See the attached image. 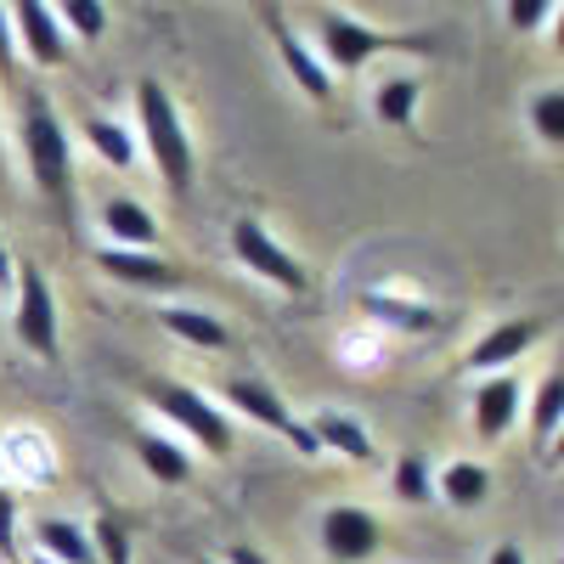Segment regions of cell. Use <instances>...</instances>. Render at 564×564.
<instances>
[{
  "label": "cell",
  "mask_w": 564,
  "mask_h": 564,
  "mask_svg": "<svg viewBox=\"0 0 564 564\" xmlns=\"http://www.w3.org/2000/svg\"><path fill=\"white\" fill-rule=\"evenodd\" d=\"M135 124H141L135 148H148V159L159 164V175H164L170 193H186V186H193V175H198L193 135H186L181 108H175V97H170L159 79H135Z\"/></svg>",
  "instance_id": "cell-1"
},
{
  "label": "cell",
  "mask_w": 564,
  "mask_h": 564,
  "mask_svg": "<svg viewBox=\"0 0 564 564\" xmlns=\"http://www.w3.org/2000/svg\"><path fill=\"white\" fill-rule=\"evenodd\" d=\"M423 34H384V29H372V23H356L350 12H322L316 18V57L327 74H356L367 68L372 57H384V52H423Z\"/></svg>",
  "instance_id": "cell-2"
},
{
  "label": "cell",
  "mask_w": 564,
  "mask_h": 564,
  "mask_svg": "<svg viewBox=\"0 0 564 564\" xmlns=\"http://www.w3.org/2000/svg\"><path fill=\"white\" fill-rule=\"evenodd\" d=\"M23 159H29V175H34L40 193L63 204L68 186H74V148H68V130L45 97L23 102Z\"/></svg>",
  "instance_id": "cell-3"
},
{
  "label": "cell",
  "mask_w": 564,
  "mask_h": 564,
  "mask_svg": "<svg viewBox=\"0 0 564 564\" xmlns=\"http://www.w3.org/2000/svg\"><path fill=\"white\" fill-rule=\"evenodd\" d=\"M18 305H12V334L29 356L40 361H57L63 350V322H57V294H52V276H45L34 260H18Z\"/></svg>",
  "instance_id": "cell-4"
},
{
  "label": "cell",
  "mask_w": 564,
  "mask_h": 564,
  "mask_svg": "<svg viewBox=\"0 0 564 564\" xmlns=\"http://www.w3.org/2000/svg\"><path fill=\"white\" fill-rule=\"evenodd\" d=\"M153 406L175 423L181 435H193L209 457H226L231 452V417L193 384H153Z\"/></svg>",
  "instance_id": "cell-5"
},
{
  "label": "cell",
  "mask_w": 564,
  "mask_h": 564,
  "mask_svg": "<svg viewBox=\"0 0 564 564\" xmlns=\"http://www.w3.org/2000/svg\"><path fill=\"white\" fill-rule=\"evenodd\" d=\"M231 254H238L254 276H265L271 289L294 294V300L311 289V282H305V265H300L289 249H282V243L271 238V231L254 220V215H238V220H231Z\"/></svg>",
  "instance_id": "cell-6"
},
{
  "label": "cell",
  "mask_w": 564,
  "mask_h": 564,
  "mask_svg": "<svg viewBox=\"0 0 564 564\" xmlns=\"http://www.w3.org/2000/svg\"><path fill=\"white\" fill-rule=\"evenodd\" d=\"M316 542L334 564H372L379 547H384V525L372 520L361 502H327L322 525H316Z\"/></svg>",
  "instance_id": "cell-7"
},
{
  "label": "cell",
  "mask_w": 564,
  "mask_h": 564,
  "mask_svg": "<svg viewBox=\"0 0 564 564\" xmlns=\"http://www.w3.org/2000/svg\"><path fill=\"white\" fill-rule=\"evenodd\" d=\"M226 406L238 412V417H254L260 430L282 435L289 446L316 452V446H311V430H305V417H294V412H289V401H282L271 384H260V379H226Z\"/></svg>",
  "instance_id": "cell-8"
},
{
  "label": "cell",
  "mask_w": 564,
  "mask_h": 564,
  "mask_svg": "<svg viewBox=\"0 0 564 564\" xmlns=\"http://www.w3.org/2000/svg\"><path fill=\"white\" fill-rule=\"evenodd\" d=\"M260 23L271 29V40H276V57H282V68H289V79H294V85L305 90L311 102H334L339 79H334V74L322 68L316 45H305L294 23H282V12H276V7H260Z\"/></svg>",
  "instance_id": "cell-9"
},
{
  "label": "cell",
  "mask_w": 564,
  "mask_h": 564,
  "mask_svg": "<svg viewBox=\"0 0 564 564\" xmlns=\"http://www.w3.org/2000/svg\"><path fill=\"white\" fill-rule=\"evenodd\" d=\"M525 423V379L520 372H491L475 390V435L480 441H508Z\"/></svg>",
  "instance_id": "cell-10"
},
{
  "label": "cell",
  "mask_w": 564,
  "mask_h": 564,
  "mask_svg": "<svg viewBox=\"0 0 564 564\" xmlns=\"http://www.w3.org/2000/svg\"><path fill=\"white\" fill-rule=\"evenodd\" d=\"M12 12V34H18V52L34 63V68H63L68 63V34L57 23L52 7H40V0H18Z\"/></svg>",
  "instance_id": "cell-11"
},
{
  "label": "cell",
  "mask_w": 564,
  "mask_h": 564,
  "mask_svg": "<svg viewBox=\"0 0 564 564\" xmlns=\"http://www.w3.org/2000/svg\"><path fill=\"white\" fill-rule=\"evenodd\" d=\"M305 430H311V446L316 452H334L345 463H379V441L367 435V423L345 406H316L305 417Z\"/></svg>",
  "instance_id": "cell-12"
},
{
  "label": "cell",
  "mask_w": 564,
  "mask_h": 564,
  "mask_svg": "<svg viewBox=\"0 0 564 564\" xmlns=\"http://www.w3.org/2000/svg\"><path fill=\"white\" fill-rule=\"evenodd\" d=\"M536 339H542V322H531V316H508V322L486 327L480 345L468 350V372H513V367H520V356H525Z\"/></svg>",
  "instance_id": "cell-13"
},
{
  "label": "cell",
  "mask_w": 564,
  "mask_h": 564,
  "mask_svg": "<svg viewBox=\"0 0 564 564\" xmlns=\"http://www.w3.org/2000/svg\"><path fill=\"white\" fill-rule=\"evenodd\" d=\"M97 265L119 282V289H135V294H170L181 271L159 254H141V249H97Z\"/></svg>",
  "instance_id": "cell-14"
},
{
  "label": "cell",
  "mask_w": 564,
  "mask_h": 564,
  "mask_svg": "<svg viewBox=\"0 0 564 564\" xmlns=\"http://www.w3.org/2000/svg\"><path fill=\"white\" fill-rule=\"evenodd\" d=\"M102 231H108V249H141V254H153L159 243V215L148 204H135L130 193H113L102 204Z\"/></svg>",
  "instance_id": "cell-15"
},
{
  "label": "cell",
  "mask_w": 564,
  "mask_h": 564,
  "mask_svg": "<svg viewBox=\"0 0 564 564\" xmlns=\"http://www.w3.org/2000/svg\"><path fill=\"white\" fill-rule=\"evenodd\" d=\"M159 327L181 345H198V350H226L231 345V327L209 311H193V305H164L159 311Z\"/></svg>",
  "instance_id": "cell-16"
},
{
  "label": "cell",
  "mask_w": 564,
  "mask_h": 564,
  "mask_svg": "<svg viewBox=\"0 0 564 564\" xmlns=\"http://www.w3.org/2000/svg\"><path fill=\"white\" fill-rule=\"evenodd\" d=\"M34 553H45L52 564H102L90 547V531L74 520H40L34 525Z\"/></svg>",
  "instance_id": "cell-17"
},
{
  "label": "cell",
  "mask_w": 564,
  "mask_h": 564,
  "mask_svg": "<svg viewBox=\"0 0 564 564\" xmlns=\"http://www.w3.org/2000/svg\"><path fill=\"white\" fill-rule=\"evenodd\" d=\"M486 497H491V468L475 457L446 463V475L435 480V502H446V508H480Z\"/></svg>",
  "instance_id": "cell-18"
},
{
  "label": "cell",
  "mask_w": 564,
  "mask_h": 564,
  "mask_svg": "<svg viewBox=\"0 0 564 564\" xmlns=\"http://www.w3.org/2000/svg\"><path fill=\"white\" fill-rule=\"evenodd\" d=\"M135 457H141V468H148L159 486H186L193 480V457H186L175 441H164V435H135Z\"/></svg>",
  "instance_id": "cell-19"
},
{
  "label": "cell",
  "mask_w": 564,
  "mask_h": 564,
  "mask_svg": "<svg viewBox=\"0 0 564 564\" xmlns=\"http://www.w3.org/2000/svg\"><path fill=\"white\" fill-rule=\"evenodd\" d=\"M525 423H531V441L547 452L553 435L564 430V372H547V379L536 384V401L525 406Z\"/></svg>",
  "instance_id": "cell-20"
},
{
  "label": "cell",
  "mask_w": 564,
  "mask_h": 564,
  "mask_svg": "<svg viewBox=\"0 0 564 564\" xmlns=\"http://www.w3.org/2000/svg\"><path fill=\"white\" fill-rule=\"evenodd\" d=\"M85 141H90V153H97L102 164L113 170H135V135L119 124V119H85Z\"/></svg>",
  "instance_id": "cell-21"
},
{
  "label": "cell",
  "mask_w": 564,
  "mask_h": 564,
  "mask_svg": "<svg viewBox=\"0 0 564 564\" xmlns=\"http://www.w3.org/2000/svg\"><path fill=\"white\" fill-rule=\"evenodd\" d=\"M417 97H423V79L417 74H395V79H384L379 90H372V113H379L384 124H412L417 119Z\"/></svg>",
  "instance_id": "cell-22"
},
{
  "label": "cell",
  "mask_w": 564,
  "mask_h": 564,
  "mask_svg": "<svg viewBox=\"0 0 564 564\" xmlns=\"http://www.w3.org/2000/svg\"><path fill=\"white\" fill-rule=\"evenodd\" d=\"M390 468H395V497L406 508H430L435 502V463L423 452H401Z\"/></svg>",
  "instance_id": "cell-23"
},
{
  "label": "cell",
  "mask_w": 564,
  "mask_h": 564,
  "mask_svg": "<svg viewBox=\"0 0 564 564\" xmlns=\"http://www.w3.org/2000/svg\"><path fill=\"white\" fill-rule=\"evenodd\" d=\"M531 130L547 148H564V85H542L531 97Z\"/></svg>",
  "instance_id": "cell-24"
},
{
  "label": "cell",
  "mask_w": 564,
  "mask_h": 564,
  "mask_svg": "<svg viewBox=\"0 0 564 564\" xmlns=\"http://www.w3.org/2000/svg\"><path fill=\"white\" fill-rule=\"evenodd\" d=\"M63 34H79V40H102L108 34V7L102 0H63V7H52Z\"/></svg>",
  "instance_id": "cell-25"
},
{
  "label": "cell",
  "mask_w": 564,
  "mask_h": 564,
  "mask_svg": "<svg viewBox=\"0 0 564 564\" xmlns=\"http://www.w3.org/2000/svg\"><path fill=\"white\" fill-rule=\"evenodd\" d=\"M367 316L395 322V327H406V334H417V327H430V322H435L423 305H395V300H384V294H367Z\"/></svg>",
  "instance_id": "cell-26"
},
{
  "label": "cell",
  "mask_w": 564,
  "mask_h": 564,
  "mask_svg": "<svg viewBox=\"0 0 564 564\" xmlns=\"http://www.w3.org/2000/svg\"><path fill=\"white\" fill-rule=\"evenodd\" d=\"M90 547H97L102 564H130V542H124V531L113 520H102L97 531H90Z\"/></svg>",
  "instance_id": "cell-27"
},
{
  "label": "cell",
  "mask_w": 564,
  "mask_h": 564,
  "mask_svg": "<svg viewBox=\"0 0 564 564\" xmlns=\"http://www.w3.org/2000/svg\"><path fill=\"white\" fill-rule=\"evenodd\" d=\"M547 18H553V0H508V23L520 34H536Z\"/></svg>",
  "instance_id": "cell-28"
},
{
  "label": "cell",
  "mask_w": 564,
  "mask_h": 564,
  "mask_svg": "<svg viewBox=\"0 0 564 564\" xmlns=\"http://www.w3.org/2000/svg\"><path fill=\"white\" fill-rule=\"evenodd\" d=\"M18 74V34H12V12L0 7V79Z\"/></svg>",
  "instance_id": "cell-29"
},
{
  "label": "cell",
  "mask_w": 564,
  "mask_h": 564,
  "mask_svg": "<svg viewBox=\"0 0 564 564\" xmlns=\"http://www.w3.org/2000/svg\"><path fill=\"white\" fill-rule=\"evenodd\" d=\"M12 542H18V497L0 486V553H12Z\"/></svg>",
  "instance_id": "cell-30"
},
{
  "label": "cell",
  "mask_w": 564,
  "mask_h": 564,
  "mask_svg": "<svg viewBox=\"0 0 564 564\" xmlns=\"http://www.w3.org/2000/svg\"><path fill=\"white\" fill-rule=\"evenodd\" d=\"M486 564H525V547H520V542H497V547L486 553Z\"/></svg>",
  "instance_id": "cell-31"
},
{
  "label": "cell",
  "mask_w": 564,
  "mask_h": 564,
  "mask_svg": "<svg viewBox=\"0 0 564 564\" xmlns=\"http://www.w3.org/2000/svg\"><path fill=\"white\" fill-rule=\"evenodd\" d=\"M226 564H265V553L249 547V542H238V547H226Z\"/></svg>",
  "instance_id": "cell-32"
},
{
  "label": "cell",
  "mask_w": 564,
  "mask_h": 564,
  "mask_svg": "<svg viewBox=\"0 0 564 564\" xmlns=\"http://www.w3.org/2000/svg\"><path fill=\"white\" fill-rule=\"evenodd\" d=\"M18 276V260H12V249H7V231H0V289Z\"/></svg>",
  "instance_id": "cell-33"
},
{
  "label": "cell",
  "mask_w": 564,
  "mask_h": 564,
  "mask_svg": "<svg viewBox=\"0 0 564 564\" xmlns=\"http://www.w3.org/2000/svg\"><path fill=\"white\" fill-rule=\"evenodd\" d=\"M553 52L564 57V7H553Z\"/></svg>",
  "instance_id": "cell-34"
},
{
  "label": "cell",
  "mask_w": 564,
  "mask_h": 564,
  "mask_svg": "<svg viewBox=\"0 0 564 564\" xmlns=\"http://www.w3.org/2000/svg\"><path fill=\"white\" fill-rule=\"evenodd\" d=\"M547 452H553V457H558V463H564V430H558V435H553V446H547Z\"/></svg>",
  "instance_id": "cell-35"
},
{
  "label": "cell",
  "mask_w": 564,
  "mask_h": 564,
  "mask_svg": "<svg viewBox=\"0 0 564 564\" xmlns=\"http://www.w3.org/2000/svg\"><path fill=\"white\" fill-rule=\"evenodd\" d=\"M29 564H52V558H45V553H34V558H29Z\"/></svg>",
  "instance_id": "cell-36"
},
{
  "label": "cell",
  "mask_w": 564,
  "mask_h": 564,
  "mask_svg": "<svg viewBox=\"0 0 564 564\" xmlns=\"http://www.w3.org/2000/svg\"><path fill=\"white\" fill-rule=\"evenodd\" d=\"M558 564H564V558H558Z\"/></svg>",
  "instance_id": "cell-37"
}]
</instances>
